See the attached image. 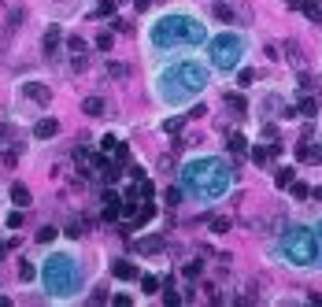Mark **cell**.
I'll list each match as a JSON object with an SVG mask.
<instances>
[{
  "instance_id": "ab89813d",
  "label": "cell",
  "mask_w": 322,
  "mask_h": 307,
  "mask_svg": "<svg viewBox=\"0 0 322 307\" xmlns=\"http://www.w3.org/2000/svg\"><path fill=\"white\" fill-rule=\"evenodd\" d=\"M100 4H104V0H100Z\"/></svg>"
},
{
  "instance_id": "8992f818",
  "label": "cell",
  "mask_w": 322,
  "mask_h": 307,
  "mask_svg": "<svg viewBox=\"0 0 322 307\" xmlns=\"http://www.w3.org/2000/svg\"><path fill=\"white\" fill-rule=\"evenodd\" d=\"M204 52H208V63H211L215 74H234V70H241L244 63H248L252 44H248V34H244V30L226 26V30H219V34L208 37Z\"/></svg>"
},
{
  "instance_id": "2e32d148",
  "label": "cell",
  "mask_w": 322,
  "mask_h": 307,
  "mask_svg": "<svg viewBox=\"0 0 322 307\" xmlns=\"http://www.w3.org/2000/svg\"><path fill=\"white\" fill-rule=\"evenodd\" d=\"M19 278H22V281H37V267L30 263V259H22V263H19Z\"/></svg>"
},
{
  "instance_id": "3957f363",
  "label": "cell",
  "mask_w": 322,
  "mask_h": 307,
  "mask_svg": "<svg viewBox=\"0 0 322 307\" xmlns=\"http://www.w3.org/2000/svg\"><path fill=\"white\" fill-rule=\"evenodd\" d=\"M237 171L226 156H215V152H200V156H189L178 171V189L189 204L196 207H211L226 200L234 193Z\"/></svg>"
},
{
  "instance_id": "d6986e66",
  "label": "cell",
  "mask_w": 322,
  "mask_h": 307,
  "mask_svg": "<svg viewBox=\"0 0 322 307\" xmlns=\"http://www.w3.org/2000/svg\"><path fill=\"white\" fill-rule=\"evenodd\" d=\"M56 241V226H41L37 229V244H52Z\"/></svg>"
},
{
  "instance_id": "484cf974",
  "label": "cell",
  "mask_w": 322,
  "mask_h": 307,
  "mask_svg": "<svg viewBox=\"0 0 322 307\" xmlns=\"http://www.w3.org/2000/svg\"><path fill=\"white\" fill-rule=\"evenodd\" d=\"M8 226L19 229V226H22V211H11V215H8Z\"/></svg>"
},
{
  "instance_id": "44dd1931",
  "label": "cell",
  "mask_w": 322,
  "mask_h": 307,
  "mask_svg": "<svg viewBox=\"0 0 322 307\" xmlns=\"http://www.w3.org/2000/svg\"><path fill=\"white\" fill-rule=\"evenodd\" d=\"M244 148H248V145H244V137H241V133H229V152H234V156H241Z\"/></svg>"
},
{
  "instance_id": "7a4b0ae2",
  "label": "cell",
  "mask_w": 322,
  "mask_h": 307,
  "mask_svg": "<svg viewBox=\"0 0 322 307\" xmlns=\"http://www.w3.org/2000/svg\"><path fill=\"white\" fill-rule=\"evenodd\" d=\"M211 82H215V70L196 52L171 56V59H159L156 74H152V97L167 111H186L211 89Z\"/></svg>"
},
{
  "instance_id": "d4e9b609",
  "label": "cell",
  "mask_w": 322,
  "mask_h": 307,
  "mask_svg": "<svg viewBox=\"0 0 322 307\" xmlns=\"http://www.w3.org/2000/svg\"><path fill=\"white\" fill-rule=\"evenodd\" d=\"M19 22H22V8H15L11 19H8V34H15V30H19Z\"/></svg>"
},
{
  "instance_id": "4dcf8cb0",
  "label": "cell",
  "mask_w": 322,
  "mask_h": 307,
  "mask_svg": "<svg viewBox=\"0 0 322 307\" xmlns=\"http://www.w3.org/2000/svg\"><path fill=\"white\" fill-rule=\"evenodd\" d=\"M211 229H215V233H226L229 222H226V219H215V222H211Z\"/></svg>"
},
{
  "instance_id": "8d00e7d4",
  "label": "cell",
  "mask_w": 322,
  "mask_h": 307,
  "mask_svg": "<svg viewBox=\"0 0 322 307\" xmlns=\"http://www.w3.org/2000/svg\"><path fill=\"white\" fill-rule=\"evenodd\" d=\"M4 141H8V126L0 122V145H4Z\"/></svg>"
},
{
  "instance_id": "f1b7e54d",
  "label": "cell",
  "mask_w": 322,
  "mask_h": 307,
  "mask_svg": "<svg viewBox=\"0 0 322 307\" xmlns=\"http://www.w3.org/2000/svg\"><path fill=\"white\" fill-rule=\"evenodd\" d=\"M237 82H241V85H248V82H252V70H248V67H241V70H237Z\"/></svg>"
},
{
  "instance_id": "74e56055",
  "label": "cell",
  "mask_w": 322,
  "mask_h": 307,
  "mask_svg": "<svg viewBox=\"0 0 322 307\" xmlns=\"http://www.w3.org/2000/svg\"><path fill=\"white\" fill-rule=\"evenodd\" d=\"M285 4H289V8H300V4H304V0H285Z\"/></svg>"
},
{
  "instance_id": "e575fe53",
  "label": "cell",
  "mask_w": 322,
  "mask_h": 307,
  "mask_svg": "<svg viewBox=\"0 0 322 307\" xmlns=\"http://www.w3.org/2000/svg\"><path fill=\"white\" fill-rule=\"evenodd\" d=\"M133 4H137V11H148V8H152V0H133Z\"/></svg>"
},
{
  "instance_id": "ffe728a7",
  "label": "cell",
  "mask_w": 322,
  "mask_h": 307,
  "mask_svg": "<svg viewBox=\"0 0 322 307\" xmlns=\"http://www.w3.org/2000/svg\"><path fill=\"white\" fill-rule=\"evenodd\" d=\"M141 289H145V293H156V289H159V278H156V274H141Z\"/></svg>"
},
{
  "instance_id": "5bb4252c",
  "label": "cell",
  "mask_w": 322,
  "mask_h": 307,
  "mask_svg": "<svg viewBox=\"0 0 322 307\" xmlns=\"http://www.w3.org/2000/svg\"><path fill=\"white\" fill-rule=\"evenodd\" d=\"M11 204L15 207H30V189L26 185H11Z\"/></svg>"
},
{
  "instance_id": "83f0119b",
  "label": "cell",
  "mask_w": 322,
  "mask_h": 307,
  "mask_svg": "<svg viewBox=\"0 0 322 307\" xmlns=\"http://www.w3.org/2000/svg\"><path fill=\"white\" fill-rule=\"evenodd\" d=\"M289 189H293V196H300V200H304V196H308V185H304V181H293V185H289Z\"/></svg>"
},
{
  "instance_id": "9c48e42d",
  "label": "cell",
  "mask_w": 322,
  "mask_h": 307,
  "mask_svg": "<svg viewBox=\"0 0 322 307\" xmlns=\"http://www.w3.org/2000/svg\"><path fill=\"white\" fill-rule=\"evenodd\" d=\"M56 133H59V122H56V119H41L37 126H34V137H37V141H52Z\"/></svg>"
},
{
  "instance_id": "30bf717a",
  "label": "cell",
  "mask_w": 322,
  "mask_h": 307,
  "mask_svg": "<svg viewBox=\"0 0 322 307\" xmlns=\"http://www.w3.org/2000/svg\"><path fill=\"white\" fill-rule=\"evenodd\" d=\"M111 274H115L119 281H130V278H137V267L130 263V259H115V263H111Z\"/></svg>"
},
{
  "instance_id": "603a6c76",
  "label": "cell",
  "mask_w": 322,
  "mask_h": 307,
  "mask_svg": "<svg viewBox=\"0 0 322 307\" xmlns=\"http://www.w3.org/2000/svg\"><path fill=\"white\" fill-rule=\"evenodd\" d=\"M293 171H289V167H285V171H278V189H289V185H293Z\"/></svg>"
},
{
  "instance_id": "f546056e",
  "label": "cell",
  "mask_w": 322,
  "mask_h": 307,
  "mask_svg": "<svg viewBox=\"0 0 322 307\" xmlns=\"http://www.w3.org/2000/svg\"><path fill=\"white\" fill-rule=\"evenodd\" d=\"M107 70H111V78H126V67H122V63H111Z\"/></svg>"
},
{
  "instance_id": "ac0fdd59",
  "label": "cell",
  "mask_w": 322,
  "mask_h": 307,
  "mask_svg": "<svg viewBox=\"0 0 322 307\" xmlns=\"http://www.w3.org/2000/svg\"><path fill=\"white\" fill-rule=\"evenodd\" d=\"M315 111H318V104H315V97H304V100H300V115H308V119H315Z\"/></svg>"
},
{
  "instance_id": "cb8c5ba5",
  "label": "cell",
  "mask_w": 322,
  "mask_h": 307,
  "mask_svg": "<svg viewBox=\"0 0 322 307\" xmlns=\"http://www.w3.org/2000/svg\"><path fill=\"white\" fill-rule=\"evenodd\" d=\"M163 303H167V307H178V303H181V296L174 293V289H171V285H167V289H163Z\"/></svg>"
},
{
  "instance_id": "ba28073f",
  "label": "cell",
  "mask_w": 322,
  "mask_h": 307,
  "mask_svg": "<svg viewBox=\"0 0 322 307\" xmlns=\"http://www.w3.org/2000/svg\"><path fill=\"white\" fill-rule=\"evenodd\" d=\"M296 156H300V163H311L315 167V163H322V145H315L311 137H308V141L296 148Z\"/></svg>"
},
{
  "instance_id": "5b68a950",
  "label": "cell",
  "mask_w": 322,
  "mask_h": 307,
  "mask_svg": "<svg viewBox=\"0 0 322 307\" xmlns=\"http://www.w3.org/2000/svg\"><path fill=\"white\" fill-rule=\"evenodd\" d=\"M270 255L289 270H318L322 267V248H318L315 226H308V222L282 226V233L270 244Z\"/></svg>"
},
{
  "instance_id": "8fae6325",
  "label": "cell",
  "mask_w": 322,
  "mask_h": 307,
  "mask_svg": "<svg viewBox=\"0 0 322 307\" xmlns=\"http://www.w3.org/2000/svg\"><path fill=\"white\" fill-rule=\"evenodd\" d=\"M133 252H145V255H156V252H163V237H141L133 244Z\"/></svg>"
},
{
  "instance_id": "d6a6232c",
  "label": "cell",
  "mask_w": 322,
  "mask_h": 307,
  "mask_svg": "<svg viewBox=\"0 0 322 307\" xmlns=\"http://www.w3.org/2000/svg\"><path fill=\"white\" fill-rule=\"evenodd\" d=\"M97 44H100V49L107 52V49H111V34H100V37H97Z\"/></svg>"
},
{
  "instance_id": "4fadbf2b",
  "label": "cell",
  "mask_w": 322,
  "mask_h": 307,
  "mask_svg": "<svg viewBox=\"0 0 322 307\" xmlns=\"http://www.w3.org/2000/svg\"><path fill=\"white\" fill-rule=\"evenodd\" d=\"M274 152H278V145H274V148H263V145H256V148H252V163H256V167H267Z\"/></svg>"
},
{
  "instance_id": "4316f807",
  "label": "cell",
  "mask_w": 322,
  "mask_h": 307,
  "mask_svg": "<svg viewBox=\"0 0 322 307\" xmlns=\"http://www.w3.org/2000/svg\"><path fill=\"white\" fill-rule=\"evenodd\" d=\"M200 270H204V263H200V259H196V263H189V267H186V278H196V274H200Z\"/></svg>"
},
{
  "instance_id": "7402d4cb",
  "label": "cell",
  "mask_w": 322,
  "mask_h": 307,
  "mask_svg": "<svg viewBox=\"0 0 322 307\" xmlns=\"http://www.w3.org/2000/svg\"><path fill=\"white\" fill-rule=\"evenodd\" d=\"M67 49H71V56H82L85 52V41L82 37H67Z\"/></svg>"
},
{
  "instance_id": "e0dca14e",
  "label": "cell",
  "mask_w": 322,
  "mask_h": 307,
  "mask_svg": "<svg viewBox=\"0 0 322 307\" xmlns=\"http://www.w3.org/2000/svg\"><path fill=\"white\" fill-rule=\"evenodd\" d=\"M82 107H85V115H104V100L100 97H89Z\"/></svg>"
},
{
  "instance_id": "52a82bcc",
  "label": "cell",
  "mask_w": 322,
  "mask_h": 307,
  "mask_svg": "<svg viewBox=\"0 0 322 307\" xmlns=\"http://www.w3.org/2000/svg\"><path fill=\"white\" fill-rule=\"evenodd\" d=\"M19 97L30 100L34 107H49L52 104V89L44 82H19Z\"/></svg>"
},
{
  "instance_id": "f35d334b",
  "label": "cell",
  "mask_w": 322,
  "mask_h": 307,
  "mask_svg": "<svg viewBox=\"0 0 322 307\" xmlns=\"http://www.w3.org/2000/svg\"><path fill=\"white\" fill-rule=\"evenodd\" d=\"M4 255H8V244H0V259H4Z\"/></svg>"
},
{
  "instance_id": "7c38bea8",
  "label": "cell",
  "mask_w": 322,
  "mask_h": 307,
  "mask_svg": "<svg viewBox=\"0 0 322 307\" xmlns=\"http://www.w3.org/2000/svg\"><path fill=\"white\" fill-rule=\"evenodd\" d=\"M56 52H59V30H56V26H49V30H44V56L52 59Z\"/></svg>"
},
{
  "instance_id": "d590c367",
  "label": "cell",
  "mask_w": 322,
  "mask_h": 307,
  "mask_svg": "<svg viewBox=\"0 0 322 307\" xmlns=\"http://www.w3.org/2000/svg\"><path fill=\"white\" fill-rule=\"evenodd\" d=\"M315 233H318V248H322V219L315 222Z\"/></svg>"
},
{
  "instance_id": "836d02e7",
  "label": "cell",
  "mask_w": 322,
  "mask_h": 307,
  "mask_svg": "<svg viewBox=\"0 0 322 307\" xmlns=\"http://www.w3.org/2000/svg\"><path fill=\"white\" fill-rule=\"evenodd\" d=\"M263 137H267V141H274V137H278V130H274V122H267V126H263Z\"/></svg>"
},
{
  "instance_id": "6da1fadb",
  "label": "cell",
  "mask_w": 322,
  "mask_h": 307,
  "mask_svg": "<svg viewBox=\"0 0 322 307\" xmlns=\"http://www.w3.org/2000/svg\"><path fill=\"white\" fill-rule=\"evenodd\" d=\"M208 37H211V30L204 22V15H196L193 8H167L145 22V52L152 59L200 52Z\"/></svg>"
},
{
  "instance_id": "277c9868",
  "label": "cell",
  "mask_w": 322,
  "mask_h": 307,
  "mask_svg": "<svg viewBox=\"0 0 322 307\" xmlns=\"http://www.w3.org/2000/svg\"><path fill=\"white\" fill-rule=\"evenodd\" d=\"M37 281L52 303H74L89 289V267L74 248H52L37 263Z\"/></svg>"
},
{
  "instance_id": "1f68e13d",
  "label": "cell",
  "mask_w": 322,
  "mask_h": 307,
  "mask_svg": "<svg viewBox=\"0 0 322 307\" xmlns=\"http://www.w3.org/2000/svg\"><path fill=\"white\" fill-rule=\"evenodd\" d=\"M67 237H82V222H71L67 226Z\"/></svg>"
},
{
  "instance_id": "9a60e30c",
  "label": "cell",
  "mask_w": 322,
  "mask_h": 307,
  "mask_svg": "<svg viewBox=\"0 0 322 307\" xmlns=\"http://www.w3.org/2000/svg\"><path fill=\"white\" fill-rule=\"evenodd\" d=\"M300 8H304V15H308L311 22H322V4H318V0H304Z\"/></svg>"
}]
</instances>
